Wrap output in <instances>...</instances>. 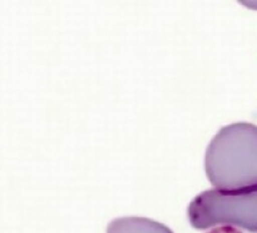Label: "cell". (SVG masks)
<instances>
[{
	"instance_id": "1",
	"label": "cell",
	"mask_w": 257,
	"mask_h": 233,
	"mask_svg": "<svg viewBox=\"0 0 257 233\" xmlns=\"http://www.w3.org/2000/svg\"><path fill=\"white\" fill-rule=\"evenodd\" d=\"M205 170L217 189L257 185V126L247 122L222 127L207 147Z\"/></svg>"
},
{
	"instance_id": "4",
	"label": "cell",
	"mask_w": 257,
	"mask_h": 233,
	"mask_svg": "<svg viewBox=\"0 0 257 233\" xmlns=\"http://www.w3.org/2000/svg\"><path fill=\"white\" fill-rule=\"evenodd\" d=\"M207 233H241V232L237 231L236 228H232V227L230 226H225V227H220V228H215Z\"/></svg>"
},
{
	"instance_id": "2",
	"label": "cell",
	"mask_w": 257,
	"mask_h": 233,
	"mask_svg": "<svg viewBox=\"0 0 257 233\" xmlns=\"http://www.w3.org/2000/svg\"><path fill=\"white\" fill-rule=\"evenodd\" d=\"M190 223L197 229L233 224L257 232V185L238 189H209L189 206Z\"/></svg>"
},
{
	"instance_id": "3",
	"label": "cell",
	"mask_w": 257,
	"mask_h": 233,
	"mask_svg": "<svg viewBox=\"0 0 257 233\" xmlns=\"http://www.w3.org/2000/svg\"><path fill=\"white\" fill-rule=\"evenodd\" d=\"M106 233H174L165 224L141 217H124L114 219Z\"/></svg>"
}]
</instances>
